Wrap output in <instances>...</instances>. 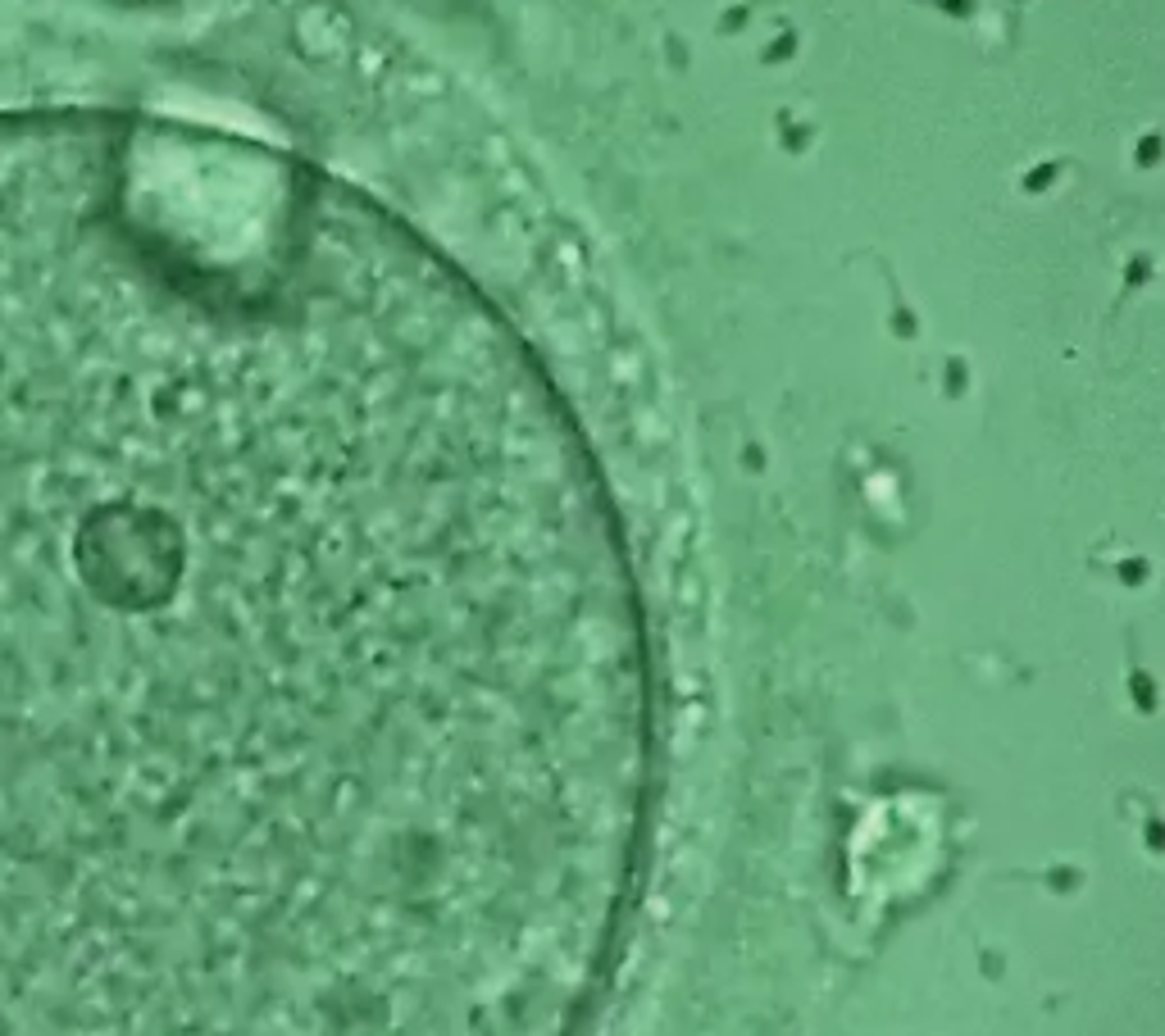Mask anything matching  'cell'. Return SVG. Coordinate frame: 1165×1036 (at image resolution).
Masks as SVG:
<instances>
[{
	"instance_id": "1",
	"label": "cell",
	"mask_w": 1165,
	"mask_h": 1036,
	"mask_svg": "<svg viewBox=\"0 0 1165 1036\" xmlns=\"http://www.w3.org/2000/svg\"><path fill=\"white\" fill-rule=\"evenodd\" d=\"M652 791L510 323L287 150L0 118V1036H569Z\"/></svg>"
}]
</instances>
